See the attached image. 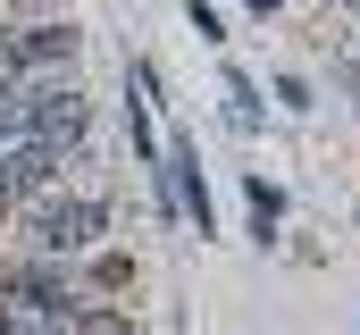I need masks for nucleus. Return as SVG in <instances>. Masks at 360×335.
I'll list each match as a JSON object with an SVG mask.
<instances>
[{
  "label": "nucleus",
  "mask_w": 360,
  "mask_h": 335,
  "mask_svg": "<svg viewBox=\"0 0 360 335\" xmlns=\"http://www.w3.org/2000/svg\"><path fill=\"white\" fill-rule=\"evenodd\" d=\"M101 227H109L101 201H42V210L25 218V244H34V251H84Z\"/></svg>",
  "instance_id": "obj_1"
},
{
  "label": "nucleus",
  "mask_w": 360,
  "mask_h": 335,
  "mask_svg": "<svg viewBox=\"0 0 360 335\" xmlns=\"http://www.w3.org/2000/svg\"><path fill=\"white\" fill-rule=\"evenodd\" d=\"M76 134H84V92H76V84H51V92H34V143L68 151Z\"/></svg>",
  "instance_id": "obj_2"
},
{
  "label": "nucleus",
  "mask_w": 360,
  "mask_h": 335,
  "mask_svg": "<svg viewBox=\"0 0 360 335\" xmlns=\"http://www.w3.org/2000/svg\"><path fill=\"white\" fill-rule=\"evenodd\" d=\"M8 51H17V76L51 68V59H76V25H25V42H8Z\"/></svg>",
  "instance_id": "obj_3"
},
{
  "label": "nucleus",
  "mask_w": 360,
  "mask_h": 335,
  "mask_svg": "<svg viewBox=\"0 0 360 335\" xmlns=\"http://www.w3.org/2000/svg\"><path fill=\"white\" fill-rule=\"evenodd\" d=\"M68 335H134V319H117V310H76Z\"/></svg>",
  "instance_id": "obj_4"
},
{
  "label": "nucleus",
  "mask_w": 360,
  "mask_h": 335,
  "mask_svg": "<svg viewBox=\"0 0 360 335\" xmlns=\"http://www.w3.org/2000/svg\"><path fill=\"white\" fill-rule=\"evenodd\" d=\"M276 210H285V201H276V184H260V176H252V218H260V235L276 227Z\"/></svg>",
  "instance_id": "obj_5"
},
{
  "label": "nucleus",
  "mask_w": 360,
  "mask_h": 335,
  "mask_svg": "<svg viewBox=\"0 0 360 335\" xmlns=\"http://www.w3.org/2000/svg\"><path fill=\"white\" fill-rule=\"evenodd\" d=\"M252 8H260V17H269V8H276V0H252Z\"/></svg>",
  "instance_id": "obj_6"
}]
</instances>
